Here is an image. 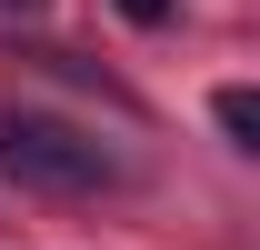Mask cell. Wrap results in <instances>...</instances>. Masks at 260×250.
<instances>
[{
	"label": "cell",
	"mask_w": 260,
	"mask_h": 250,
	"mask_svg": "<svg viewBox=\"0 0 260 250\" xmlns=\"http://www.w3.org/2000/svg\"><path fill=\"white\" fill-rule=\"evenodd\" d=\"M0 160L30 190H60V200L110 190V150H100L80 120H50V110H0Z\"/></svg>",
	"instance_id": "6da1fadb"
},
{
	"label": "cell",
	"mask_w": 260,
	"mask_h": 250,
	"mask_svg": "<svg viewBox=\"0 0 260 250\" xmlns=\"http://www.w3.org/2000/svg\"><path fill=\"white\" fill-rule=\"evenodd\" d=\"M220 130L250 150V130H260V110H250V90H220Z\"/></svg>",
	"instance_id": "7a4b0ae2"
},
{
	"label": "cell",
	"mask_w": 260,
	"mask_h": 250,
	"mask_svg": "<svg viewBox=\"0 0 260 250\" xmlns=\"http://www.w3.org/2000/svg\"><path fill=\"white\" fill-rule=\"evenodd\" d=\"M120 10H130V20H140V30H160V20H170V10H180V0H120Z\"/></svg>",
	"instance_id": "3957f363"
},
{
	"label": "cell",
	"mask_w": 260,
	"mask_h": 250,
	"mask_svg": "<svg viewBox=\"0 0 260 250\" xmlns=\"http://www.w3.org/2000/svg\"><path fill=\"white\" fill-rule=\"evenodd\" d=\"M0 10H40V0H0Z\"/></svg>",
	"instance_id": "277c9868"
}]
</instances>
